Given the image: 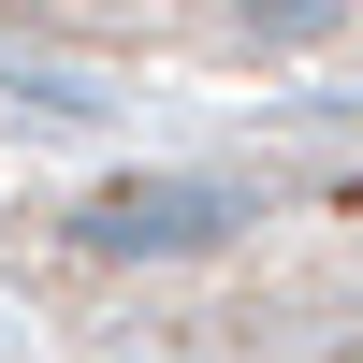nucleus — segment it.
Masks as SVG:
<instances>
[{
    "label": "nucleus",
    "mask_w": 363,
    "mask_h": 363,
    "mask_svg": "<svg viewBox=\"0 0 363 363\" xmlns=\"http://www.w3.org/2000/svg\"><path fill=\"white\" fill-rule=\"evenodd\" d=\"M233 218H247V189H218V174H131V189L73 203V247H102V262H160V247H218Z\"/></svg>",
    "instance_id": "nucleus-1"
}]
</instances>
